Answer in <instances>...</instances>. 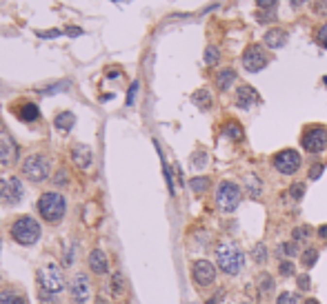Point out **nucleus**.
<instances>
[{
	"mask_svg": "<svg viewBox=\"0 0 327 304\" xmlns=\"http://www.w3.org/2000/svg\"><path fill=\"white\" fill-rule=\"evenodd\" d=\"M9 233L18 244H22V247H34V244L40 240L42 231H40V224H38L36 218H32V215H20V218L11 224Z\"/></svg>",
	"mask_w": 327,
	"mask_h": 304,
	"instance_id": "nucleus-1",
	"label": "nucleus"
},
{
	"mask_svg": "<svg viewBox=\"0 0 327 304\" xmlns=\"http://www.w3.org/2000/svg\"><path fill=\"white\" fill-rule=\"evenodd\" d=\"M216 260H218V269L223 273H227V275H238V273L243 271V264H245L243 251L234 242H225V244L218 247Z\"/></svg>",
	"mask_w": 327,
	"mask_h": 304,
	"instance_id": "nucleus-2",
	"label": "nucleus"
},
{
	"mask_svg": "<svg viewBox=\"0 0 327 304\" xmlns=\"http://www.w3.org/2000/svg\"><path fill=\"white\" fill-rule=\"evenodd\" d=\"M65 211H67V200L60 193H56V191H47L38 200V213L47 222H52V224H58L63 220Z\"/></svg>",
	"mask_w": 327,
	"mask_h": 304,
	"instance_id": "nucleus-3",
	"label": "nucleus"
},
{
	"mask_svg": "<svg viewBox=\"0 0 327 304\" xmlns=\"http://www.w3.org/2000/svg\"><path fill=\"white\" fill-rule=\"evenodd\" d=\"M22 176L32 182H42V180L49 178L52 173V160H49L45 153H32L22 160Z\"/></svg>",
	"mask_w": 327,
	"mask_h": 304,
	"instance_id": "nucleus-4",
	"label": "nucleus"
},
{
	"mask_svg": "<svg viewBox=\"0 0 327 304\" xmlns=\"http://www.w3.org/2000/svg\"><path fill=\"white\" fill-rule=\"evenodd\" d=\"M38 282H40L42 291H47V293H60V291L67 287L63 269L56 262H49V264L38 269Z\"/></svg>",
	"mask_w": 327,
	"mask_h": 304,
	"instance_id": "nucleus-5",
	"label": "nucleus"
},
{
	"mask_svg": "<svg viewBox=\"0 0 327 304\" xmlns=\"http://www.w3.org/2000/svg\"><path fill=\"white\" fill-rule=\"evenodd\" d=\"M241 198H243V191H241V187H238L236 182H229V180H225V182L218 184L216 189V205L221 211H225V213H232V211H236V207L241 205Z\"/></svg>",
	"mask_w": 327,
	"mask_h": 304,
	"instance_id": "nucleus-6",
	"label": "nucleus"
},
{
	"mask_svg": "<svg viewBox=\"0 0 327 304\" xmlns=\"http://www.w3.org/2000/svg\"><path fill=\"white\" fill-rule=\"evenodd\" d=\"M272 164H274V169L278 173H283V176H294V173L301 169L303 160H301V153L298 151H294V149H283V151H278L274 156Z\"/></svg>",
	"mask_w": 327,
	"mask_h": 304,
	"instance_id": "nucleus-7",
	"label": "nucleus"
},
{
	"mask_svg": "<svg viewBox=\"0 0 327 304\" xmlns=\"http://www.w3.org/2000/svg\"><path fill=\"white\" fill-rule=\"evenodd\" d=\"M303 149L307 153H321L327 149V129L325 127H310L305 133H303L301 140Z\"/></svg>",
	"mask_w": 327,
	"mask_h": 304,
	"instance_id": "nucleus-8",
	"label": "nucleus"
},
{
	"mask_svg": "<svg viewBox=\"0 0 327 304\" xmlns=\"http://www.w3.org/2000/svg\"><path fill=\"white\" fill-rule=\"evenodd\" d=\"M269 58L267 53H265V49L260 47V45H249L247 49H245L243 53V67L247 69L249 74H258V71H263L265 67H267Z\"/></svg>",
	"mask_w": 327,
	"mask_h": 304,
	"instance_id": "nucleus-9",
	"label": "nucleus"
},
{
	"mask_svg": "<svg viewBox=\"0 0 327 304\" xmlns=\"http://www.w3.org/2000/svg\"><path fill=\"white\" fill-rule=\"evenodd\" d=\"M22 200V182L18 178L0 180V205H18Z\"/></svg>",
	"mask_w": 327,
	"mask_h": 304,
	"instance_id": "nucleus-10",
	"label": "nucleus"
},
{
	"mask_svg": "<svg viewBox=\"0 0 327 304\" xmlns=\"http://www.w3.org/2000/svg\"><path fill=\"white\" fill-rule=\"evenodd\" d=\"M191 278L198 287H211L216 280V267L209 260H196L191 264Z\"/></svg>",
	"mask_w": 327,
	"mask_h": 304,
	"instance_id": "nucleus-11",
	"label": "nucleus"
},
{
	"mask_svg": "<svg viewBox=\"0 0 327 304\" xmlns=\"http://www.w3.org/2000/svg\"><path fill=\"white\" fill-rule=\"evenodd\" d=\"M69 293H71L74 302L85 304L87 300L91 298V282H89V278H87L85 273H78V275L71 280V284H69Z\"/></svg>",
	"mask_w": 327,
	"mask_h": 304,
	"instance_id": "nucleus-12",
	"label": "nucleus"
},
{
	"mask_svg": "<svg viewBox=\"0 0 327 304\" xmlns=\"http://www.w3.org/2000/svg\"><path fill=\"white\" fill-rule=\"evenodd\" d=\"M91 160H94V153L87 144H74L71 149V162L76 164L78 169H89L91 167Z\"/></svg>",
	"mask_w": 327,
	"mask_h": 304,
	"instance_id": "nucleus-13",
	"label": "nucleus"
},
{
	"mask_svg": "<svg viewBox=\"0 0 327 304\" xmlns=\"http://www.w3.org/2000/svg\"><path fill=\"white\" fill-rule=\"evenodd\" d=\"M256 100H258V94H256V89H254V87H249V84L238 87L236 96H234V102H236V107H241V109H249V107H252Z\"/></svg>",
	"mask_w": 327,
	"mask_h": 304,
	"instance_id": "nucleus-14",
	"label": "nucleus"
},
{
	"mask_svg": "<svg viewBox=\"0 0 327 304\" xmlns=\"http://www.w3.org/2000/svg\"><path fill=\"white\" fill-rule=\"evenodd\" d=\"M89 269L96 275H105L109 271V260H107V253L103 249H94L89 253Z\"/></svg>",
	"mask_w": 327,
	"mask_h": 304,
	"instance_id": "nucleus-15",
	"label": "nucleus"
},
{
	"mask_svg": "<svg viewBox=\"0 0 327 304\" xmlns=\"http://www.w3.org/2000/svg\"><path fill=\"white\" fill-rule=\"evenodd\" d=\"M287 42V32L285 29H280V27H274V29H269L265 33V45L269 49H283Z\"/></svg>",
	"mask_w": 327,
	"mask_h": 304,
	"instance_id": "nucleus-16",
	"label": "nucleus"
},
{
	"mask_svg": "<svg viewBox=\"0 0 327 304\" xmlns=\"http://www.w3.org/2000/svg\"><path fill=\"white\" fill-rule=\"evenodd\" d=\"M16 158V147L14 142L9 140L7 136H0V169L9 167V162Z\"/></svg>",
	"mask_w": 327,
	"mask_h": 304,
	"instance_id": "nucleus-17",
	"label": "nucleus"
},
{
	"mask_svg": "<svg viewBox=\"0 0 327 304\" xmlns=\"http://www.w3.org/2000/svg\"><path fill=\"white\" fill-rule=\"evenodd\" d=\"M234 82H236V71H234V69H223V71H218V76H216L218 91H227Z\"/></svg>",
	"mask_w": 327,
	"mask_h": 304,
	"instance_id": "nucleus-18",
	"label": "nucleus"
},
{
	"mask_svg": "<svg viewBox=\"0 0 327 304\" xmlns=\"http://www.w3.org/2000/svg\"><path fill=\"white\" fill-rule=\"evenodd\" d=\"M74 122H76V115L71 113V111H60V113L56 115L53 125H56V129H60V131H69V129L74 127Z\"/></svg>",
	"mask_w": 327,
	"mask_h": 304,
	"instance_id": "nucleus-19",
	"label": "nucleus"
},
{
	"mask_svg": "<svg viewBox=\"0 0 327 304\" xmlns=\"http://www.w3.org/2000/svg\"><path fill=\"white\" fill-rule=\"evenodd\" d=\"M38 115H40V111H38L36 105H32V102H25V105L18 109V118L25 122H34L38 120Z\"/></svg>",
	"mask_w": 327,
	"mask_h": 304,
	"instance_id": "nucleus-20",
	"label": "nucleus"
},
{
	"mask_svg": "<svg viewBox=\"0 0 327 304\" xmlns=\"http://www.w3.org/2000/svg\"><path fill=\"white\" fill-rule=\"evenodd\" d=\"M0 304H27V302L20 293L11 291V288H2L0 291Z\"/></svg>",
	"mask_w": 327,
	"mask_h": 304,
	"instance_id": "nucleus-21",
	"label": "nucleus"
},
{
	"mask_svg": "<svg viewBox=\"0 0 327 304\" xmlns=\"http://www.w3.org/2000/svg\"><path fill=\"white\" fill-rule=\"evenodd\" d=\"M191 100H194V105L201 107V109H209V107H211V94L207 89L196 91V94L191 96Z\"/></svg>",
	"mask_w": 327,
	"mask_h": 304,
	"instance_id": "nucleus-22",
	"label": "nucleus"
},
{
	"mask_svg": "<svg viewBox=\"0 0 327 304\" xmlns=\"http://www.w3.org/2000/svg\"><path fill=\"white\" fill-rule=\"evenodd\" d=\"M223 133H225L227 138H232V140H241V138H243V129H241L238 122H227Z\"/></svg>",
	"mask_w": 327,
	"mask_h": 304,
	"instance_id": "nucleus-23",
	"label": "nucleus"
},
{
	"mask_svg": "<svg viewBox=\"0 0 327 304\" xmlns=\"http://www.w3.org/2000/svg\"><path fill=\"white\" fill-rule=\"evenodd\" d=\"M109 288H111V293L116 295V298H120V295L125 293V282H122V275L118 271L111 275V287Z\"/></svg>",
	"mask_w": 327,
	"mask_h": 304,
	"instance_id": "nucleus-24",
	"label": "nucleus"
},
{
	"mask_svg": "<svg viewBox=\"0 0 327 304\" xmlns=\"http://www.w3.org/2000/svg\"><path fill=\"white\" fill-rule=\"evenodd\" d=\"M247 191L252 198H258L260 191H263V187H260V180L258 176H247Z\"/></svg>",
	"mask_w": 327,
	"mask_h": 304,
	"instance_id": "nucleus-25",
	"label": "nucleus"
},
{
	"mask_svg": "<svg viewBox=\"0 0 327 304\" xmlns=\"http://www.w3.org/2000/svg\"><path fill=\"white\" fill-rule=\"evenodd\" d=\"M218 60H221V51H218V47L209 45V47L205 49V64L214 67V64H218Z\"/></svg>",
	"mask_w": 327,
	"mask_h": 304,
	"instance_id": "nucleus-26",
	"label": "nucleus"
},
{
	"mask_svg": "<svg viewBox=\"0 0 327 304\" xmlns=\"http://www.w3.org/2000/svg\"><path fill=\"white\" fill-rule=\"evenodd\" d=\"M316 260H318V251H316V249H307V251H303L301 262H303V267H305V269H311L314 264H316Z\"/></svg>",
	"mask_w": 327,
	"mask_h": 304,
	"instance_id": "nucleus-27",
	"label": "nucleus"
},
{
	"mask_svg": "<svg viewBox=\"0 0 327 304\" xmlns=\"http://www.w3.org/2000/svg\"><path fill=\"white\" fill-rule=\"evenodd\" d=\"M189 187L196 191V193H203V191L209 189V178H205V176H203V178H191Z\"/></svg>",
	"mask_w": 327,
	"mask_h": 304,
	"instance_id": "nucleus-28",
	"label": "nucleus"
},
{
	"mask_svg": "<svg viewBox=\"0 0 327 304\" xmlns=\"http://www.w3.org/2000/svg\"><path fill=\"white\" fill-rule=\"evenodd\" d=\"M292 236H294V242H303V240H307V238H311V229L307 224H301L292 231Z\"/></svg>",
	"mask_w": 327,
	"mask_h": 304,
	"instance_id": "nucleus-29",
	"label": "nucleus"
},
{
	"mask_svg": "<svg viewBox=\"0 0 327 304\" xmlns=\"http://www.w3.org/2000/svg\"><path fill=\"white\" fill-rule=\"evenodd\" d=\"M254 260H256L258 264H265V262H267V247H265L263 242L254 247Z\"/></svg>",
	"mask_w": 327,
	"mask_h": 304,
	"instance_id": "nucleus-30",
	"label": "nucleus"
},
{
	"mask_svg": "<svg viewBox=\"0 0 327 304\" xmlns=\"http://www.w3.org/2000/svg\"><path fill=\"white\" fill-rule=\"evenodd\" d=\"M280 253L285 257H294L298 253V247H296V242H285V244H280Z\"/></svg>",
	"mask_w": 327,
	"mask_h": 304,
	"instance_id": "nucleus-31",
	"label": "nucleus"
},
{
	"mask_svg": "<svg viewBox=\"0 0 327 304\" xmlns=\"http://www.w3.org/2000/svg\"><path fill=\"white\" fill-rule=\"evenodd\" d=\"M276 304H298V295H296V293H290V291H285V293L278 295Z\"/></svg>",
	"mask_w": 327,
	"mask_h": 304,
	"instance_id": "nucleus-32",
	"label": "nucleus"
},
{
	"mask_svg": "<svg viewBox=\"0 0 327 304\" xmlns=\"http://www.w3.org/2000/svg\"><path fill=\"white\" fill-rule=\"evenodd\" d=\"M316 42L321 45V47H325L327 49V22L325 25H321L316 29Z\"/></svg>",
	"mask_w": 327,
	"mask_h": 304,
	"instance_id": "nucleus-33",
	"label": "nucleus"
},
{
	"mask_svg": "<svg viewBox=\"0 0 327 304\" xmlns=\"http://www.w3.org/2000/svg\"><path fill=\"white\" fill-rule=\"evenodd\" d=\"M303 193H305V184H303V182H296V184H292V187H290V195L294 200H301Z\"/></svg>",
	"mask_w": 327,
	"mask_h": 304,
	"instance_id": "nucleus-34",
	"label": "nucleus"
},
{
	"mask_svg": "<svg viewBox=\"0 0 327 304\" xmlns=\"http://www.w3.org/2000/svg\"><path fill=\"white\" fill-rule=\"evenodd\" d=\"M325 171V164H321V162H316L314 167H311V171H310V180H316V178H321V173Z\"/></svg>",
	"mask_w": 327,
	"mask_h": 304,
	"instance_id": "nucleus-35",
	"label": "nucleus"
},
{
	"mask_svg": "<svg viewBox=\"0 0 327 304\" xmlns=\"http://www.w3.org/2000/svg\"><path fill=\"white\" fill-rule=\"evenodd\" d=\"M280 273H283V275H294V264H292V262H287V260H285V262H280Z\"/></svg>",
	"mask_w": 327,
	"mask_h": 304,
	"instance_id": "nucleus-36",
	"label": "nucleus"
},
{
	"mask_svg": "<svg viewBox=\"0 0 327 304\" xmlns=\"http://www.w3.org/2000/svg\"><path fill=\"white\" fill-rule=\"evenodd\" d=\"M136 91H138V82H132V87H129V94H127V105H134Z\"/></svg>",
	"mask_w": 327,
	"mask_h": 304,
	"instance_id": "nucleus-37",
	"label": "nucleus"
},
{
	"mask_svg": "<svg viewBox=\"0 0 327 304\" xmlns=\"http://www.w3.org/2000/svg\"><path fill=\"white\" fill-rule=\"evenodd\" d=\"M276 2H278V0H256V5H258L260 9H272V7H276Z\"/></svg>",
	"mask_w": 327,
	"mask_h": 304,
	"instance_id": "nucleus-38",
	"label": "nucleus"
},
{
	"mask_svg": "<svg viewBox=\"0 0 327 304\" xmlns=\"http://www.w3.org/2000/svg\"><path fill=\"white\" fill-rule=\"evenodd\" d=\"M205 162H207L205 151L201 153V158H198V156H194V167H205Z\"/></svg>",
	"mask_w": 327,
	"mask_h": 304,
	"instance_id": "nucleus-39",
	"label": "nucleus"
},
{
	"mask_svg": "<svg viewBox=\"0 0 327 304\" xmlns=\"http://www.w3.org/2000/svg\"><path fill=\"white\" fill-rule=\"evenodd\" d=\"M272 288H274V280L265 275L263 278V291H272Z\"/></svg>",
	"mask_w": 327,
	"mask_h": 304,
	"instance_id": "nucleus-40",
	"label": "nucleus"
},
{
	"mask_svg": "<svg viewBox=\"0 0 327 304\" xmlns=\"http://www.w3.org/2000/svg\"><path fill=\"white\" fill-rule=\"evenodd\" d=\"M298 287H301V288H310V278H307V275H298Z\"/></svg>",
	"mask_w": 327,
	"mask_h": 304,
	"instance_id": "nucleus-41",
	"label": "nucleus"
},
{
	"mask_svg": "<svg viewBox=\"0 0 327 304\" xmlns=\"http://www.w3.org/2000/svg\"><path fill=\"white\" fill-rule=\"evenodd\" d=\"M256 18H258V22H269V20H274V14H258V16H256Z\"/></svg>",
	"mask_w": 327,
	"mask_h": 304,
	"instance_id": "nucleus-42",
	"label": "nucleus"
},
{
	"mask_svg": "<svg viewBox=\"0 0 327 304\" xmlns=\"http://www.w3.org/2000/svg\"><path fill=\"white\" fill-rule=\"evenodd\" d=\"M318 14L327 16V0H318Z\"/></svg>",
	"mask_w": 327,
	"mask_h": 304,
	"instance_id": "nucleus-43",
	"label": "nucleus"
},
{
	"mask_svg": "<svg viewBox=\"0 0 327 304\" xmlns=\"http://www.w3.org/2000/svg\"><path fill=\"white\" fill-rule=\"evenodd\" d=\"M318 236L325 240V238H327V226H321V229H318Z\"/></svg>",
	"mask_w": 327,
	"mask_h": 304,
	"instance_id": "nucleus-44",
	"label": "nucleus"
},
{
	"mask_svg": "<svg viewBox=\"0 0 327 304\" xmlns=\"http://www.w3.org/2000/svg\"><path fill=\"white\" fill-rule=\"evenodd\" d=\"M94 304H109V302H107V300L101 295V298H96V302H94Z\"/></svg>",
	"mask_w": 327,
	"mask_h": 304,
	"instance_id": "nucleus-45",
	"label": "nucleus"
},
{
	"mask_svg": "<svg viewBox=\"0 0 327 304\" xmlns=\"http://www.w3.org/2000/svg\"><path fill=\"white\" fill-rule=\"evenodd\" d=\"M290 2H292V5H294V7H301L303 2H305V0H290Z\"/></svg>",
	"mask_w": 327,
	"mask_h": 304,
	"instance_id": "nucleus-46",
	"label": "nucleus"
},
{
	"mask_svg": "<svg viewBox=\"0 0 327 304\" xmlns=\"http://www.w3.org/2000/svg\"><path fill=\"white\" fill-rule=\"evenodd\" d=\"M305 304H321V302H318V300H314V298H310Z\"/></svg>",
	"mask_w": 327,
	"mask_h": 304,
	"instance_id": "nucleus-47",
	"label": "nucleus"
},
{
	"mask_svg": "<svg viewBox=\"0 0 327 304\" xmlns=\"http://www.w3.org/2000/svg\"><path fill=\"white\" fill-rule=\"evenodd\" d=\"M243 304H247V302H243Z\"/></svg>",
	"mask_w": 327,
	"mask_h": 304,
	"instance_id": "nucleus-48",
	"label": "nucleus"
}]
</instances>
